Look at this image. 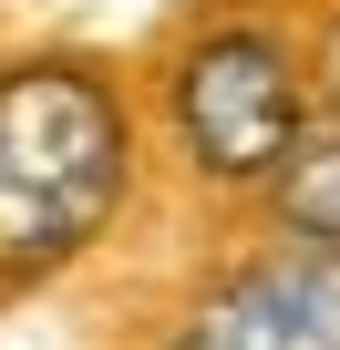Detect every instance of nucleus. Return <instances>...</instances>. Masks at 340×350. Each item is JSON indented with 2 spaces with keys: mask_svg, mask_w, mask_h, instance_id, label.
Wrapping results in <instances>:
<instances>
[{
  "mask_svg": "<svg viewBox=\"0 0 340 350\" xmlns=\"http://www.w3.org/2000/svg\"><path fill=\"white\" fill-rule=\"evenodd\" d=\"M319 103H330V124H340V31H330V52H319Z\"/></svg>",
  "mask_w": 340,
  "mask_h": 350,
  "instance_id": "nucleus-5",
  "label": "nucleus"
},
{
  "mask_svg": "<svg viewBox=\"0 0 340 350\" xmlns=\"http://www.w3.org/2000/svg\"><path fill=\"white\" fill-rule=\"evenodd\" d=\"M124 103L83 62H31L0 83V278L83 258L124 206Z\"/></svg>",
  "mask_w": 340,
  "mask_h": 350,
  "instance_id": "nucleus-1",
  "label": "nucleus"
},
{
  "mask_svg": "<svg viewBox=\"0 0 340 350\" xmlns=\"http://www.w3.org/2000/svg\"><path fill=\"white\" fill-rule=\"evenodd\" d=\"M176 134L217 186H278L309 134V83L268 31H207L176 62Z\"/></svg>",
  "mask_w": 340,
  "mask_h": 350,
  "instance_id": "nucleus-2",
  "label": "nucleus"
},
{
  "mask_svg": "<svg viewBox=\"0 0 340 350\" xmlns=\"http://www.w3.org/2000/svg\"><path fill=\"white\" fill-rule=\"evenodd\" d=\"M176 350H340V247H299V258H268L248 278H227L186 329Z\"/></svg>",
  "mask_w": 340,
  "mask_h": 350,
  "instance_id": "nucleus-3",
  "label": "nucleus"
},
{
  "mask_svg": "<svg viewBox=\"0 0 340 350\" xmlns=\"http://www.w3.org/2000/svg\"><path fill=\"white\" fill-rule=\"evenodd\" d=\"M278 217L319 247H340V134L330 144H299V165L278 175Z\"/></svg>",
  "mask_w": 340,
  "mask_h": 350,
  "instance_id": "nucleus-4",
  "label": "nucleus"
}]
</instances>
